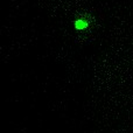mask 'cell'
I'll list each match as a JSON object with an SVG mask.
<instances>
[{"label": "cell", "mask_w": 133, "mask_h": 133, "mask_svg": "<svg viewBox=\"0 0 133 133\" xmlns=\"http://www.w3.org/2000/svg\"><path fill=\"white\" fill-rule=\"evenodd\" d=\"M75 27L76 29H85L88 27V22L83 19H79V20L75 21Z\"/></svg>", "instance_id": "cell-1"}]
</instances>
